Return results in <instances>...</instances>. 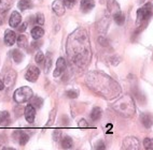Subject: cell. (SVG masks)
Returning a JSON list of instances; mask_svg holds the SVG:
<instances>
[{
	"label": "cell",
	"instance_id": "obj_1",
	"mask_svg": "<svg viewBox=\"0 0 153 150\" xmlns=\"http://www.w3.org/2000/svg\"><path fill=\"white\" fill-rule=\"evenodd\" d=\"M66 52L69 60L78 68L88 67L92 59V49L88 34L83 28H78L67 39Z\"/></svg>",
	"mask_w": 153,
	"mask_h": 150
},
{
	"label": "cell",
	"instance_id": "obj_2",
	"mask_svg": "<svg viewBox=\"0 0 153 150\" xmlns=\"http://www.w3.org/2000/svg\"><path fill=\"white\" fill-rule=\"evenodd\" d=\"M85 83L94 92L107 100L118 97L121 92L120 85L102 72H91L86 76Z\"/></svg>",
	"mask_w": 153,
	"mask_h": 150
},
{
	"label": "cell",
	"instance_id": "obj_3",
	"mask_svg": "<svg viewBox=\"0 0 153 150\" xmlns=\"http://www.w3.org/2000/svg\"><path fill=\"white\" fill-rule=\"evenodd\" d=\"M112 107L119 115L123 116V117H131L136 112L134 100L128 94H125V96H122L121 98H119L113 103Z\"/></svg>",
	"mask_w": 153,
	"mask_h": 150
},
{
	"label": "cell",
	"instance_id": "obj_4",
	"mask_svg": "<svg viewBox=\"0 0 153 150\" xmlns=\"http://www.w3.org/2000/svg\"><path fill=\"white\" fill-rule=\"evenodd\" d=\"M33 97V90H31L30 87H28V86L19 87V89H16L14 91V94H13L14 101L19 104H23L25 102L30 101Z\"/></svg>",
	"mask_w": 153,
	"mask_h": 150
},
{
	"label": "cell",
	"instance_id": "obj_5",
	"mask_svg": "<svg viewBox=\"0 0 153 150\" xmlns=\"http://www.w3.org/2000/svg\"><path fill=\"white\" fill-rule=\"evenodd\" d=\"M151 15H152V4L147 3L137 11V22H147L148 19L151 17Z\"/></svg>",
	"mask_w": 153,
	"mask_h": 150
},
{
	"label": "cell",
	"instance_id": "obj_6",
	"mask_svg": "<svg viewBox=\"0 0 153 150\" xmlns=\"http://www.w3.org/2000/svg\"><path fill=\"white\" fill-rule=\"evenodd\" d=\"M39 75H40V70L36 66H30L27 69V71L25 72V79L30 83H35L39 78Z\"/></svg>",
	"mask_w": 153,
	"mask_h": 150
},
{
	"label": "cell",
	"instance_id": "obj_7",
	"mask_svg": "<svg viewBox=\"0 0 153 150\" xmlns=\"http://www.w3.org/2000/svg\"><path fill=\"white\" fill-rule=\"evenodd\" d=\"M123 150H139V140L134 136H128L124 139Z\"/></svg>",
	"mask_w": 153,
	"mask_h": 150
},
{
	"label": "cell",
	"instance_id": "obj_8",
	"mask_svg": "<svg viewBox=\"0 0 153 150\" xmlns=\"http://www.w3.org/2000/svg\"><path fill=\"white\" fill-rule=\"evenodd\" d=\"M24 116H25V119L27 120L29 123H33L35 121V118H36V108L31 105V104H28L25 106L24 109Z\"/></svg>",
	"mask_w": 153,
	"mask_h": 150
},
{
	"label": "cell",
	"instance_id": "obj_9",
	"mask_svg": "<svg viewBox=\"0 0 153 150\" xmlns=\"http://www.w3.org/2000/svg\"><path fill=\"white\" fill-rule=\"evenodd\" d=\"M16 72L14 71V70H10L9 72H7L6 76H4V86L8 88H11L14 84H15V80H16Z\"/></svg>",
	"mask_w": 153,
	"mask_h": 150
},
{
	"label": "cell",
	"instance_id": "obj_10",
	"mask_svg": "<svg viewBox=\"0 0 153 150\" xmlns=\"http://www.w3.org/2000/svg\"><path fill=\"white\" fill-rule=\"evenodd\" d=\"M66 68H67V63H66V60L64 59L63 57L58 58L57 61H56V68H55L53 75H54L55 77H57V76H59V75H62V73L65 71Z\"/></svg>",
	"mask_w": 153,
	"mask_h": 150
},
{
	"label": "cell",
	"instance_id": "obj_11",
	"mask_svg": "<svg viewBox=\"0 0 153 150\" xmlns=\"http://www.w3.org/2000/svg\"><path fill=\"white\" fill-rule=\"evenodd\" d=\"M3 41H4V44L8 45V46H12L16 42V34H15L13 30H6L4 37H3Z\"/></svg>",
	"mask_w": 153,
	"mask_h": 150
},
{
	"label": "cell",
	"instance_id": "obj_12",
	"mask_svg": "<svg viewBox=\"0 0 153 150\" xmlns=\"http://www.w3.org/2000/svg\"><path fill=\"white\" fill-rule=\"evenodd\" d=\"M21 22H22V16H21V14L16 11L12 12L11 16H10V18H9V25L13 28H17L19 25H21Z\"/></svg>",
	"mask_w": 153,
	"mask_h": 150
},
{
	"label": "cell",
	"instance_id": "obj_13",
	"mask_svg": "<svg viewBox=\"0 0 153 150\" xmlns=\"http://www.w3.org/2000/svg\"><path fill=\"white\" fill-rule=\"evenodd\" d=\"M52 9L58 16H62L65 13V4L63 0H54L52 3Z\"/></svg>",
	"mask_w": 153,
	"mask_h": 150
},
{
	"label": "cell",
	"instance_id": "obj_14",
	"mask_svg": "<svg viewBox=\"0 0 153 150\" xmlns=\"http://www.w3.org/2000/svg\"><path fill=\"white\" fill-rule=\"evenodd\" d=\"M17 135V140H19V145H24L27 144V142L29 140V134L26 133L25 131H21V130H17V131L14 132V136H16Z\"/></svg>",
	"mask_w": 153,
	"mask_h": 150
},
{
	"label": "cell",
	"instance_id": "obj_15",
	"mask_svg": "<svg viewBox=\"0 0 153 150\" xmlns=\"http://www.w3.org/2000/svg\"><path fill=\"white\" fill-rule=\"evenodd\" d=\"M140 121H141L142 126L145 128H151L153 124V116L151 114H141Z\"/></svg>",
	"mask_w": 153,
	"mask_h": 150
},
{
	"label": "cell",
	"instance_id": "obj_16",
	"mask_svg": "<svg viewBox=\"0 0 153 150\" xmlns=\"http://www.w3.org/2000/svg\"><path fill=\"white\" fill-rule=\"evenodd\" d=\"M94 7H95L94 0H81V10L84 13L90 12L92 9H94Z\"/></svg>",
	"mask_w": 153,
	"mask_h": 150
},
{
	"label": "cell",
	"instance_id": "obj_17",
	"mask_svg": "<svg viewBox=\"0 0 153 150\" xmlns=\"http://www.w3.org/2000/svg\"><path fill=\"white\" fill-rule=\"evenodd\" d=\"M10 123V114L6 110L0 112V127H6Z\"/></svg>",
	"mask_w": 153,
	"mask_h": 150
},
{
	"label": "cell",
	"instance_id": "obj_18",
	"mask_svg": "<svg viewBox=\"0 0 153 150\" xmlns=\"http://www.w3.org/2000/svg\"><path fill=\"white\" fill-rule=\"evenodd\" d=\"M11 55H12V58H13V60H14V62L21 63L23 60H24V54H23L19 49H13Z\"/></svg>",
	"mask_w": 153,
	"mask_h": 150
},
{
	"label": "cell",
	"instance_id": "obj_19",
	"mask_svg": "<svg viewBox=\"0 0 153 150\" xmlns=\"http://www.w3.org/2000/svg\"><path fill=\"white\" fill-rule=\"evenodd\" d=\"M13 0H0V13H4L12 7Z\"/></svg>",
	"mask_w": 153,
	"mask_h": 150
},
{
	"label": "cell",
	"instance_id": "obj_20",
	"mask_svg": "<svg viewBox=\"0 0 153 150\" xmlns=\"http://www.w3.org/2000/svg\"><path fill=\"white\" fill-rule=\"evenodd\" d=\"M44 30L41 27H33L31 30V37L33 38V40H39L40 38H42Z\"/></svg>",
	"mask_w": 153,
	"mask_h": 150
},
{
	"label": "cell",
	"instance_id": "obj_21",
	"mask_svg": "<svg viewBox=\"0 0 153 150\" xmlns=\"http://www.w3.org/2000/svg\"><path fill=\"white\" fill-rule=\"evenodd\" d=\"M60 145H62V147L64 149H71V148L74 147V142H72V138L69 136H65L63 139H62V142H60Z\"/></svg>",
	"mask_w": 153,
	"mask_h": 150
},
{
	"label": "cell",
	"instance_id": "obj_22",
	"mask_svg": "<svg viewBox=\"0 0 153 150\" xmlns=\"http://www.w3.org/2000/svg\"><path fill=\"white\" fill-rule=\"evenodd\" d=\"M17 7H19V9L21 11H25V10H28V9L31 8L33 4H31L30 0H19Z\"/></svg>",
	"mask_w": 153,
	"mask_h": 150
},
{
	"label": "cell",
	"instance_id": "obj_23",
	"mask_svg": "<svg viewBox=\"0 0 153 150\" xmlns=\"http://www.w3.org/2000/svg\"><path fill=\"white\" fill-rule=\"evenodd\" d=\"M101 108L98 106H96L93 108V110H92V113H91V118H92V120L93 121H97V120H99V118L101 117Z\"/></svg>",
	"mask_w": 153,
	"mask_h": 150
},
{
	"label": "cell",
	"instance_id": "obj_24",
	"mask_svg": "<svg viewBox=\"0 0 153 150\" xmlns=\"http://www.w3.org/2000/svg\"><path fill=\"white\" fill-rule=\"evenodd\" d=\"M113 19H114V22L118 25H123L124 22H125V17H124L123 13H122L121 11L113 14Z\"/></svg>",
	"mask_w": 153,
	"mask_h": 150
},
{
	"label": "cell",
	"instance_id": "obj_25",
	"mask_svg": "<svg viewBox=\"0 0 153 150\" xmlns=\"http://www.w3.org/2000/svg\"><path fill=\"white\" fill-rule=\"evenodd\" d=\"M16 43H17V46L19 47L25 48V47L27 46V38H26L24 34H21V36L16 39Z\"/></svg>",
	"mask_w": 153,
	"mask_h": 150
},
{
	"label": "cell",
	"instance_id": "obj_26",
	"mask_svg": "<svg viewBox=\"0 0 153 150\" xmlns=\"http://www.w3.org/2000/svg\"><path fill=\"white\" fill-rule=\"evenodd\" d=\"M31 105H33L35 108H40V107L42 106V103H43V101H42L41 98H39V97H33L31 98Z\"/></svg>",
	"mask_w": 153,
	"mask_h": 150
},
{
	"label": "cell",
	"instance_id": "obj_27",
	"mask_svg": "<svg viewBox=\"0 0 153 150\" xmlns=\"http://www.w3.org/2000/svg\"><path fill=\"white\" fill-rule=\"evenodd\" d=\"M143 147L146 150H153V138H145Z\"/></svg>",
	"mask_w": 153,
	"mask_h": 150
},
{
	"label": "cell",
	"instance_id": "obj_28",
	"mask_svg": "<svg viewBox=\"0 0 153 150\" xmlns=\"http://www.w3.org/2000/svg\"><path fill=\"white\" fill-rule=\"evenodd\" d=\"M35 60L37 63H42L45 60V56H44V54L42 52H38L37 53V55H36L35 57Z\"/></svg>",
	"mask_w": 153,
	"mask_h": 150
},
{
	"label": "cell",
	"instance_id": "obj_29",
	"mask_svg": "<svg viewBox=\"0 0 153 150\" xmlns=\"http://www.w3.org/2000/svg\"><path fill=\"white\" fill-rule=\"evenodd\" d=\"M36 23L39 25H43L44 24V16L42 13H38L37 16H36Z\"/></svg>",
	"mask_w": 153,
	"mask_h": 150
},
{
	"label": "cell",
	"instance_id": "obj_30",
	"mask_svg": "<svg viewBox=\"0 0 153 150\" xmlns=\"http://www.w3.org/2000/svg\"><path fill=\"white\" fill-rule=\"evenodd\" d=\"M64 4H65V7H67L68 9H71L74 8V3H76V0H63Z\"/></svg>",
	"mask_w": 153,
	"mask_h": 150
},
{
	"label": "cell",
	"instance_id": "obj_31",
	"mask_svg": "<svg viewBox=\"0 0 153 150\" xmlns=\"http://www.w3.org/2000/svg\"><path fill=\"white\" fill-rule=\"evenodd\" d=\"M67 96L70 99H76L78 97V91H76V90H69L68 92H67Z\"/></svg>",
	"mask_w": 153,
	"mask_h": 150
},
{
	"label": "cell",
	"instance_id": "obj_32",
	"mask_svg": "<svg viewBox=\"0 0 153 150\" xmlns=\"http://www.w3.org/2000/svg\"><path fill=\"white\" fill-rule=\"evenodd\" d=\"M26 28H27V24H26V23H23L22 25H19V27H17V30H19V32H24L25 30H26Z\"/></svg>",
	"mask_w": 153,
	"mask_h": 150
},
{
	"label": "cell",
	"instance_id": "obj_33",
	"mask_svg": "<svg viewBox=\"0 0 153 150\" xmlns=\"http://www.w3.org/2000/svg\"><path fill=\"white\" fill-rule=\"evenodd\" d=\"M79 127H80V128H88V124L84 119H82V120H80Z\"/></svg>",
	"mask_w": 153,
	"mask_h": 150
},
{
	"label": "cell",
	"instance_id": "obj_34",
	"mask_svg": "<svg viewBox=\"0 0 153 150\" xmlns=\"http://www.w3.org/2000/svg\"><path fill=\"white\" fill-rule=\"evenodd\" d=\"M0 150H6V144L1 137H0Z\"/></svg>",
	"mask_w": 153,
	"mask_h": 150
},
{
	"label": "cell",
	"instance_id": "obj_35",
	"mask_svg": "<svg viewBox=\"0 0 153 150\" xmlns=\"http://www.w3.org/2000/svg\"><path fill=\"white\" fill-rule=\"evenodd\" d=\"M96 150H105L104 143H99V144L97 145V147H96Z\"/></svg>",
	"mask_w": 153,
	"mask_h": 150
},
{
	"label": "cell",
	"instance_id": "obj_36",
	"mask_svg": "<svg viewBox=\"0 0 153 150\" xmlns=\"http://www.w3.org/2000/svg\"><path fill=\"white\" fill-rule=\"evenodd\" d=\"M3 88H4V83H3V80L0 79V90H2Z\"/></svg>",
	"mask_w": 153,
	"mask_h": 150
},
{
	"label": "cell",
	"instance_id": "obj_37",
	"mask_svg": "<svg viewBox=\"0 0 153 150\" xmlns=\"http://www.w3.org/2000/svg\"><path fill=\"white\" fill-rule=\"evenodd\" d=\"M6 150H15L14 148H6Z\"/></svg>",
	"mask_w": 153,
	"mask_h": 150
}]
</instances>
